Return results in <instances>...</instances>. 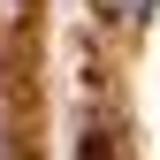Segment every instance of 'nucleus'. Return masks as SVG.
I'll list each match as a JSON object with an SVG mask.
<instances>
[{
  "mask_svg": "<svg viewBox=\"0 0 160 160\" xmlns=\"http://www.w3.org/2000/svg\"><path fill=\"white\" fill-rule=\"evenodd\" d=\"M99 15H114V23H130V15H145V0H99Z\"/></svg>",
  "mask_w": 160,
  "mask_h": 160,
  "instance_id": "1",
  "label": "nucleus"
}]
</instances>
